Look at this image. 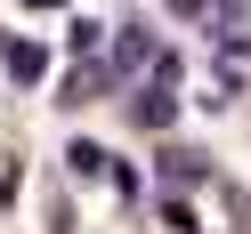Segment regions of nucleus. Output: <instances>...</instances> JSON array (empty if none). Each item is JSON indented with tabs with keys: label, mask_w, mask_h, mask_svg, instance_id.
<instances>
[{
	"label": "nucleus",
	"mask_w": 251,
	"mask_h": 234,
	"mask_svg": "<svg viewBox=\"0 0 251 234\" xmlns=\"http://www.w3.org/2000/svg\"><path fill=\"white\" fill-rule=\"evenodd\" d=\"M65 162H73V178H114V162H105V146H73Z\"/></svg>",
	"instance_id": "nucleus-2"
},
{
	"label": "nucleus",
	"mask_w": 251,
	"mask_h": 234,
	"mask_svg": "<svg viewBox=\"0 0 251 234\" xmlns=\"http://www.w3.org/2000/svg\"><path fill=\"white\" fill-rule=\"evenodd\" d=\"M8 73H17V81H41V73H49V49H33V41H8Z\"/></svg>",
	"instance_id": "nucleus-1"
},
{
	"label": "nucleus",
	"mask_w": 251,
	"mask_h": 234,
	"mask_svg": "<svg viewBox=\"0 0 251 234\" xmlns=\"http://www.w3.org/2000/svg\"><path fill=\"white\" fill-rule=\"evenodd\" d=\"M138 121H154V129L170 121V97H162V89H146V97H138Z\"/></svg>",
	"instance_id": "nucleus-3"
}]
</instances>
